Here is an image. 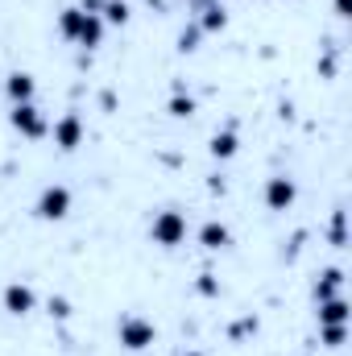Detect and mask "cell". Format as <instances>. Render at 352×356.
Returning <instances> with one entry per match:
<instances>
[{
    "instance_id": "obj_1",
    "label": "cell",
    "mask_w": 352,
    "mask_h": 356,
    "mask_svg": "<svg viewBox=\"0 0 352 356\" xmlns=\"http://www.w3.org/2000/svg\"><path fill=\"white\" fill-rule=\"evenodd\" d=\"M116 340H120V348H129V353H145V348L158 344V327H154L145 315H125V319L116 323Z\"/></svg>"
},
{
    "instance_id": "obj_2",
    "label": "cell",
    "mask_w": 352,
    "mask_h": 356,
    "mask_svg": "<svg viewBox=\"0 0 352 356\" xmlns=\"http://www.w3.org/2000/svg\"><path fill=\"white\" fill-rule=\"evenodd\" d=\"M33 216H38V220H46V224L67 220V216H71V191H67L63 182L42 186V195H38V203H33Z\"/></svg>"
},
{
    "instance_id": "obj_3",
    "label": "cell",
    "mask_w": 352,
    "mask_h": 356,
    "mask_svg": "<svg viewBox=\"0 0 352 356\" xmlns=\"http://www.w3.org/2000/svg\"><path fill=\"white\" fill-rule=\"evenodd\" d=\"M150 236H154V245H162V249H178V245L186 241V216L175 211V207L158 211L154 224H150Z\"/></svg>"
},
{
    "instance_id": "obj_4",
    "label": "cell",
    "mask_w": 352,
    "mask_h": 356,
    "mask_svg": "<svg viewBox=\"0 0 352 356\" xmlns=\"http://www.w3.org/2000/svg\"><path fill=\"white\" fill-rule=\"evenodd\" d=\"M8 124H13L21 137H29V141H38V137H46V133H50V124H46V116H42V108H38V104H13Z\"/></svg>"
},
{
    "instance_id": "obj_5",
    "label": "cell",
    "mask_w": 352,
    "mask_h": 356,
    "mask_svg": "<svg viewBox=\"0 0 352 356\" xmlns=\"http://www.w3.org/2000/svg\"><path fill=\"white\" fill-rule=\"evenodd\" d=\"M50 137H54V145H58L63 154H75V149L83 145V116H79V112L58 116L54 129H50Z\"/></svg>"
},
{
    "instance_id": "obj_6",
    "label": "cell",
    "mask_w": 352,
    "mask_h": 356,
    "mask_svg": "<svg viewBox=\"0 0 352 356\" xmlns=\"http://www.w3.org/2000/svg\"><path fill=\"white\" fill-rule=\"evenodd\" d=\"M0 302H4V311H8V315H17V319H21V315H29V311L38 307V290H33L29 282H8V286H4V294H0Z\"/></svg>"
},
{
    "instance_id": "obj_7",
    "label": "cell",
    "mask_w": 352,
    "mask_h": 356,
    "mask_svg": "<svg viewBox=\"0 0 352 356\" xmlns=\"http://www.w3.org/2000/svg\"><path fill=\"white\" fill-rule=\"evenodd\" d=\"M294 199H298L294 178L273 175L269 182H265V207H269V211H290V207H294Z\"/></svg>"
},
{
    "instance_id": "obj_8",
    "label": "cell",
    "mask_w": 352,
    "mask_h": 356,
    "mask_svg": "<svg viewBox=\"0 0 352 356\" xmlns=\"http://www.w3.org/2000/svg\"><path fill=\"white\" fill-rule=\"evenodd\" d=\"M33 91H38V83H33L29 71H13V75L4 79V95H8L13 104H33Z\"/></svg>"
},
{
    "instance_id": "obj_9",
    "label": "cell",
    "mask_w": 352,
    "mask_h": 356,
    "mask_svg": "<svg viewBox=\"0 0 352 356\" xmlns=\"http://www.w3.org/2000/svg\"><path fill=\"white\" fill-rule=\"evenodd\" d=\"M199 245H203L207 253H220V249H228V245H232V232H228V224H220V220H207V224L199 228Z\"/></svg>"
},
{
    "instance_id": "obj_10",
    "label": "cell",
    "mask_w": 352,
    "mask_h": 356,
    "mask_svg": "<svg viewBox=\"0 0 352 356\" xmlns=\"http://www.w3.org/2000/svg\"><path fill=\"white\" fill-rule=\"evenodd\" d=\"M349 323V302L336 294V298H323L319 302V327H344Z\"/></svg>"
},
{
    "instance_id": "obj_11",
    "label": "cell",
    "mask_w": 352,
    "mask_h": 356,
    "mask_svg": "<svg viewBox=\"0 0 352 356\" xmlns=\"http://www.w3.org/2000/svg\"><path fill=\"white\" fill-rule=\"evenodd\" d=\"M228 25V8L220 0H203V13H199V29L203 33H220Z\"/></svg>"
},
{
    "instance_id": "obj_12",
    "label": "cell",
    "mask_w": 352,
    "mask_h": 356,
    "mask_svg": "<svg viewBox=\"0 0 352 356\" xmlns=\"http://www.w3.org/2000/svg\"><path fill=\"white\" fill-rule=\"evenodd\" d=\"M104 42V21L83 8V29H79V38H75V46H83V50H95Z\"/></svg>"
},
{
    "instance_id": "obj_13",
    "label": "cell",
    "mask_w": 352,
    "mask_h": 356,
    "mask_svg": "<svg viewBox=\"0 0 352 356\" xmlns=\"http://www.w3.org/2000/svg\"><path fill=\"white\" fill-rule=\"evenodd\" d=\"M237 149H241V141H237V133H216L211 141H207V154L216 158V162H228V158H237Z\"/></svg>"
},
{
    "instance_id": "obj_14",
    "label": "cell",
    "mask_w": 352,
    "mask_h": 356,
    "mask_svg": "<svg viewBox=\"0 0 352 356\" xmlns=\"http://www.w3.org/2000/svg\"><path fill=\"white\" fill-rule=\"evenodd\" d=\"M340 286H344V269H323V277L315 282V302L336 298V294H340Z\"/></svg>"
},
{
    "instance_id": "obj_15",
    "label": "cell",
    "mask_w": 352,
    "mask_h": 356,
    "mask_svg": "<svg viewBox=\"0 0 352 356\" xmlns=\"http://www.w3.org/2000/svg\"><path fill=\"white\" fill-rule=\"evenodd\" d=\"M79 29H83V8H63V13H58V33H63L67 42H75Z\"/></svg>"
},
{
    "instance_id": "obj_16",
    "label": "cell",
    "mask_w": 352,
    "mask_h": 356,
    "mask_svg": "<svg viewBox=\"0 0 352 356\" xmlns=\"http://www.w3.org/2000/svg\"><path fill=\"white\" fill-rule=\"evenodd\" d=\"M95 17H99L104 25H125V21H129V4H125V0H104V4L95 8Z\"/></svg>"
},
{
    "instance_id": "obj_17",
    "label": "cell",
    "mask_w": 352,
    "mask_h": 356,
    "mask_svg": "<svg viewBox=\"0 0 352 356\" xmlns=\"http://www.w3.org/2000/svg\"><path fill=\"white\" fill-rule=\"evenodd\" d=\"M166 112H170L175 120H186V116H195V99H191V95H182V91H175V95H170V104H166Z\"/></svg>"
},
{
    "instance_id": "obj_18",
    "label": "cell",
    "mask_w": 352,
    "mask_h": 356,
    "mask_svg": "<svg viewBox=\"0 0 352 356\" xmlns=\"http://www.w3.org/2000/svg\"><path fill=\"white\" fill-rule=\"evenodd\" d=\"M199 38H203V29H199V25H191V29H182V33H178V50H182V54H191V50L199 46Z\"/></svg>"
},
{
    "instance_id": "obj_19",
    "label": "cell",
    "mask_w": 352,
    "mask_h": 356,
    "mask_svg": "<svg viewBox=\"0 0 352 356\" xmlns=\"http://www.w3.org/2000/svg\"><path fill=\"white\" fill-rule=\"evenodd\" d=\"M50 315H54V319H71V302H67L63 294H54V298H50Z\"/></svg>"
},
{
    "instance_id": "obj_20",
    "label": "cell",
    "mask_w": 352,
    "mask_h": 356,
    "mask_svg": "<svg viewBox=\"0 0 352 356\" xmlns=\"http://www.w3.org/2000/svg\"><path fill=\"white\" fill-rule=\"evenodd\" d=\"M199 294H207V298H216V294H220V282H216L211 273H203V277H199Z\"/></svg>"
},
{
    "instance_id": "obj_21",
    "label": "cell",
    "mask_w": 352,
    "mask_h": 356,
    "mask_svg": "<svg viewBox=\"0 0 352 356\" xmlns=\"http://www.w3.org/2000/svg\"><path fill=\"white\" fill-rule=\"evenodd\" d=\"M323 344L328 348H340L344 344V327H323Z\"/></svg>"
},
{
    "instance_id": "obj_22",
    "label": "cell",
    "mask_w": 352,
    "mask_h": 356,
    "mask_svg": "<svg viewBox=\"0 0 352 356\" xmlns=\"http://www.w3.org/2000/svg\"><path fill=\"white\" fill-rule=\"evenodd\" d=\"M332 245H344V211H336L332 220Z\"/></svg>"
},
{
    "instance_id": "obj_23",
    "label": "cell",
    "mask_w": 352,
    "mask_h": 356,
    "mask_svg": "<svg viewBox=\"0 0 352 356\" xmlns=\"http://www.w3.org/2000/svg\"><path fill=\"white\" fill-rule=\"evenodd\" d=\"M336 17H352V0H336Z\"/></svg>"
},
{
    "instance_id": "obj_24",
    "label": "cell",
    "mask_w": 352,
    "mask_h": 356,
    "mask_svg": "<svg viewBox=\"0 0 352 356\" xmlns=\"http://www.w3.org/2000/svg\"><path fill=\"white\" fill-rule=\"evenodd\" d=\"M186 356H207V353H186Z\"/></svg>"
}]
</instances>
